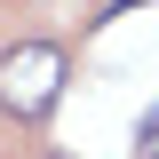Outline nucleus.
<instances>
[{
    "label": "nucleus",
    "mask_w": 159,
    "mask_h": 159,
    "mask_svg": "<svg viewBox=\"0 0 159 159\" xmlns=\"http://www.w3.org/2000/svg\"><path fill=\"white\" fill-rule=\"evenodd\" d=\"M135 159H159V103L135 119Z\"/></svg>",
    "instance_id": "f03ea898"
},
{
    "label": "nucleus",
    "mask_w": 159,
    "mask_h": 159,
    "mask_svg": "<svg viewBox=\"0 0 159 159\" xmlns=\"http://www.w3.org/2000/svg\"><path fill=\"white\" fill-rule=\"evenodd\" d=\"M64 48L56 40H24V48H8L0 56V111H16L24 127L32 119H48L56 111V96H64Z\"/></svg>",
    "instance_id": "f257e3e1"
}]
</instances>
